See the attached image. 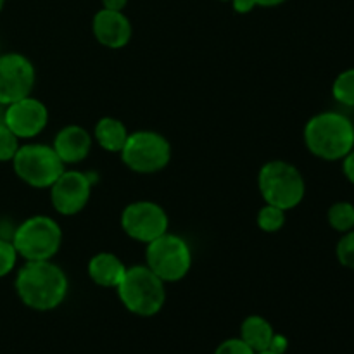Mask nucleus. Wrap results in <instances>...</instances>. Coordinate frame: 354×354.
I'll list each match as a JSON object with an SVG mask.
<instances>
[{"label": "nucleus", "instance_id": "f257e3e1", "mask_svg": "<svg viewBox=\"0 0 354 354\" xmlns=\"http://www.w3.org/2000/svg\"><path fill=\"white\" fill-rule=\"evenodd\" d=\"M69 280L61 266L48 261H26L16 277L21 303L35 311H52L68 297Z\"/></svg>", "mask_w": 354, "mask_h": 354}, {"label": "nucleus", "instance_id": "f03ea898", "mask_svg": "<svg viewBox=\"0 0 354 354\" xmlns=\"http://www.w3.org/2000/svg\"><path fill=\"white\" fill-rule=\"evenodd\" d=\"M308 151L324 161H342L354 149V124L335 111L315 114L304 127Z\"/></svg>", "mask_w": 354, "mask_h": 354}, {"label": "nucleus", "instance_id": "7ed1b4c3", "mask_svg": "<svg viewBox=\"0 0 354 354\" xmlns=\"http://www.w3.org/2000/svg\"><path fill=\"white\" fill-rule=\"evenodd\" d=\"M116 292L121 304L142 318L156 317L166 303V283L147 265L127 268Z\"/></svg>", "mask_w": 354, "mask_h": 354}, {"label": "nucleus", "instance_id": "20e7f679", "mask_svg": "<svg viewBox=\"0 0 354 354\" xmlns=\"http://www.w3.org/2000/svg\"><path fill=\"white\" fill-rule=\"evenodd\" d=\"M258 187L266 204L290 211L303 203L306 196V182L299 169L290 162L275 159L261 166Z\"/></svg>", "mask_w": 354, "mask_h": 354}, {"label": "nucleus", "instance_id": "39448f33", "mask_svg": "<svg viewBox=\"0 0 354 354\" xmlns=\"http://www.w3.org/2000/svg\"><path fill=\"white\" fill-rule=\"evenodd\" d=\"M12 244L24 261H48L62 245V228L47 214H35L16 228Z\"/></svg>", "mask_w": 354, "mask_h": 354}, {"label": "nucleus", "instance_id": "423d86ee", "mask_svg": "<svg viewBox=\"0 0 354 354\" xmlns=\"http://www.w3.org/2000/svg\"><path fill=\"white\" fill-rule=\"evenodd\" d=\"M145 265L165 283L180 282L192 268V251L185 239L166 232L145 249Z\"/></svg>", "mask_w": 354, "mask_h": 354}, {"label": "nucleus", "instance_id": "0eeeda50", "mask_svg": "<svg viewBox=\"0 0 354 354\" xmlns=\"http://www.w3.org/2000/svg\"><path fill=\"white\" fill-rule=\"evenodd\" d=\"M121 161L128 169L140 175H152L171 161V144L165 135L152 130H138L128 135L120 152Z\"/></svg>", "mask_w": 354, "mask_h": 354}, {"label": "nucleus", "instance_id": "6e6552de", "mask_svg": "<svg viewBox=\"0 0 354 354\" xmlns=\"http://www.w3.org/2000/svg\"><path fill=\"white\" fill-rule=\"evenodd\" d=\"M12 166L19 180L33 189H50L66 169L54 147L45 144L21 145L14 156Z\"/></svg>", "mask_w": 354, "mask_h": 354}, {"label": "nucleus", "instance_id": "1a4fd4ad", "mask_svg": "<svg viewBox=\"0 0 354 354\" xmlns=\"http://www.w3.org/2000/svg\"><path fill=\"white\" fill-rule=\"evenodd\" d=\"M121 228L133 241L149 244L168 232L169 218L158 203L135 201L121 213Z\"/></svg>", "mask_w": 354, "mask_h": 354}, {"label": "nucleus", "instance_id": "9d476101", "mask_svg": "<svg viewBox=\"0 0 354 354\" xmlns=\"http://www.w3.org/2000/svg\"><path fill=\"white\" fill-rule=\"evenodd\" d=\"M35 82L37 71L30 59L17 52L0 55V106L31 95Z\"/></svg>", "mask_w": 354, "mask_h": 354}, {"label": "nucleus", "instance_id": "9b49d317", "mask_svg": "<svg viewBox=\"0 0 354 354\" xmlns=\"http://www.w3.org/2000/svg\"><path fill=\"white\" fill-rule=\"evenodd\" d=\"M92 178L78 169H64L50 187V201L54 209L62 216H75L85 209L92 197Z\"/></svg>", "mask_w": 354, "mask_h": 354}, {"label": "nucleus", "instance_id": "f8f14e48", "mask_svg": "<svg viewBox=\"0 0 354 354\" xmlns=\"http://www.w3.org/2000/svg\"><path fill=\"white\" fill-rule=\"evenodd\" d=\"M3 123L17 138H35L48 123V109L41 100L28 95L6 106Z\"/></svg>", "mask_w": 354, "mask_h": 354}, {"label": "nucleus", "instance_id": "ddd939ff", "mask_svg": "<svg viewBox=\"0 0 354 354\" xmlns=\"http://www.w3.org/2000/svg\"><path fill=\"white\" fill-rule=\"evenodd\" d=\"M92 31L100 45L118 50L130 44L133 26H131L130 19L124 16L123 10L100 9L93 16Z\"/></svg>", "mask_w": 354, "mask_h": 354}, {"label": "nucleus", "instance_id": "4468645a", "mask_svg": "<svg viewBox=\"0 0 354 354\" xmlns=\"http://www.w3.org/2000/svg\"><path fill=\"white\" fill-rule=\"evenodd\" d=\"M92 144L93 137L88 130L80 124H68L57 131L52 147L64 165H78L88 158Z\"/></svg>", "mask_w": 354, "mask_h": 354}, {"label": "nucleus", "instance_id": "2eb2a0df", "mask_svg": "<svg viewBox=\"0 0 354 354\" xmlns=\"http://www.w3.org/2000/svg\"><path fill=\"white\" fill-rule=\"evenodd\" d=\"M127 268L128 266L113 252H99V254L92 256L86 265L90 280L106 289H116L123 280Z\"/></svg>", "mask_w": 354, "mask_h": 354}, {"label": "nucleus", "instance_id": "dca6fc26", "mask_svg": "<svg viewBox=\"0 0 354 354\" xmlns=\"http://www.w3.org/2000/svg\"><path fill=\"white\" fill-rule=\"evenodd\" d=\"M273 335H275L273 325L259 315H251V317L244 318L241 324V332H239V337L254 353L266 351L272 344Z\"/></svg>", "mask_w": 354, "mask_h": 354}, {"label": "nucleus", "instance_id": "f3484780", "mask_svg": "<svg viewBox=\"0 0 354 354\" xmlns=\"http://www.w3.org/2000/svg\"><path fill=\"white\" fill-rule=\"evenodd\" d=\"M130 131L127 130L123 121L113 116H104L97 121L95 128H93V138L97 144L107 152H118L120 154L121 149L124 147Z\"/></svg>", "mask_w": 354, "mask_h": 354}, {"label": "nucleus", "instance_id": "a211bd4d", "mask_svg": "<svg viewBox=\"0 0 354 354\" xmlns=\"http://www.w3.org/2000/svg\"><path fill=\"white\" fill-rule=\"evenodd\" d=\"M328 225L339 234L354 230V204L348 201H339L328 207Z\"/></svg>", "mask_w": 354, "mask_h": 354}, {"label": "nucleus", "instance_id": "6ab92c4d", "mask_svg": "<svg viewBox=\"0 0 354 354\" xmlns=\"http://www.w3.org/2000/svg\"><path fill=\"white\" fill-rule=\"evenodd\" d=\"M332 95L341 106L354 107V68L339 73L332 85Z\"/></svg>", "mask_w": 354, "mask_h": 354}, {"label": "nucleus", "instance_id": "aec40b11", "mask_svg": "<svg viewBox=\"0 0 354 354\" xmlns=\"http://www.w3.org/2000/svg\"><path fill=\"white\" fill-rule=\"evenodd\" d=\"M286 213L287 211L280 209V207L272 206V204H265V206L259 209L258 218V227L261 228L266 234H275V232H280L286 225Z\"/></svg>", "mask_w": 354, "mask_h": 354}, {"label": "nucleus", "instance_id": "412c9836", "mask_svg": "<svg viewBox=\"0 0 354 354\" xmlns=\"http://www.w3.org/2000/svg\"><path fill=\"white\" fill-rule=\"evenodd\" d=\"M19 147V138L9 130V127L3 123V120L0 121V161H12Z\"/></svg>", "mask_w": 354, "mask_h": 354}, {"label": "nucleus", "instance_id": "4be33fe9", "mask_svg": "<svg viewBox=\"0 0 354 354\" xmlns=\"http://www.w3.org/2000/svg\"><path fill=\"white\" fill-rule=\"evenodd\" d=\"M335 256L344 268L354 270V230L342 234L335 245Z\"/></svg>", "mask_w": 354, "mask_h": 354}, {"label": "nucleus", "instance_id": "5701e85b", "mask_svg": "<svg viewBox=\"0 0 354 354\" xmlns=\"http://www.w3.org/2000/svg\"><path fill=\"white\" fill-rule=\"evenodd\" d=\"M17 258H19V254H17L12 241L0 239V279L12 272L17 263Z\"/></svg>", "mask_w": 354, "mask_h": 354}, {"label": "nucleus", "instance_id": "b1692460", "mask_svg": "<svg viewBox=\"0 0 354 354\" xmlns=\"http://www.w3.org/2000/svg\"><path fill=\"white\" fill-rule=\"evenodd\" d=\"M213 354H256L241 337H232L218 344Z\"/></svg>", "mask_w": 354, "mask_h": 354}, {"label": "nucleus", "instance_id": "393cba45", "mask_svg": "<svg viewBox=\"0 0 354 354\" xmlns=\"http://www.w3.org/2000/svg\"><path fill=\"white\" fill-rule=\"evenodd\" d=\"M287 349H289V341H287L286 335L277 334L275 332V335H273V339H272V344H270V348L266 349V351L287 354Z\"/></svg>", "mask_w": 354, "mask_h": 354}, {"label": "nucleus", "instance_id": "a878e982", "mask_svg": "<svg viewBox=\"0 0 354 354\" xmlns=\"http://www.w3.org/2000/svg\"><path fill=\"white\" fill-rule=\"evenodd\" d=\"M342 173H344L346 178L354 185V149L342 159Z\"/></svg>", "mask_w": 354, "mask_h": 354}, {"label": "nucleus", "instance_id": "bb28decb", "mask_svg": "<svg viewBox=\"0 0 354 354\" xmlns=\"http://www.w3.org/2000/svg\"><path fill=\"white\" fill-rule=\"evenodd\" d=\"M232 7L237 14H249L256 9L254 0H232Z\"/></svg>", "mask_w": 354, "mask_h": 354}, {"label": "nucleus", "instance_id": "cd10ccee", "mask_svg": "<svg viewBox=\"0 0 354 354\" xmlns=\"http://www.w3.org/2000/svg\"><path fill=\"white\" fill-rule=\"evenodd\" d=\"M128 0H102V9L109 10H123L127 7Z\"/></svg>", "mask_w": 354, "mask_h": 354}, {"label": "nucleus", "instance_id": "c85d7f7f", "mask_svg": "<svg viewBox=\"0 0 354 354\" xmlns=\"http://www.w3.org/2000/svg\"><path fill=\"white\" fill-rule=\"evenodd\" d=\"M286 2L287 0H254L256 7H279Z\"/></svg>", "mask_w": 354, "mask_h": 354}, {"label": "nucleus", "instance_id": "c756f323", "mask_svg": "<svg viewBox=\"0 0 354 354\" xmlns=\"http://www.w3.org/2000/svg\"><path fill=\"white\" fill-rule=\"evenodd\" d=\"M256 354H280V353H273V351H261V353H256Z\"/></svg>", "mask_w": 354, "mask_h": 354}, {"label": "nucleus", "instance_id": "7c9ffc66", "mask_svg": "<svg viewBox=\"0 0 354 354\" xmlns=\"http://www.w3.org/2000/svg\"><path fill=\"white\" fill-rule=\"evenodd\" d=\"M3 6H6V0H0V10L3 9Z\"/></svg>", "mask_w": 354, "mask_h": 354}, {"label": "nucleus", "instance_id": "2f4dec72", "mask_svg": "<svg viewBox=\"0 0 354 354\" xmlns=\"http://www.w3.org/2000/svg\"><path fill=\"white\" fill-rule=\"evenodd\" d=\"M220 2H232V0H220Z\"/></svg>", "mask_w": 354, "mask_h": 354}]
</instances>
